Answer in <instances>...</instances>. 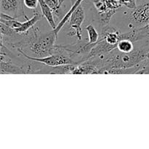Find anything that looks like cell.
Masks as SVG:
<instances>
[{"label": "cell", "instance_id": "cell-7", "mask_svg": "<svg viewBox=\"0 0 149 149\" xmlns=\"http://www.w3.org/2000/svg\"><path fill=\"white\" fill-rule=\"evenodd\" d=\"M42 19V15H41L40 13L39 12H35V13L33 14V17L30 19H27V20L25 22H23L21 24V26H20L17 29H15V31L20 34H23V33H26V32L29 31L32 27H33L35 24L37 23L38 21Z\"/></svg>", "mask_w": 149, "mask_h": 149}, {"label": "cell", "instance_id": "cell-11", "mask_svg": "<svg viewBox=\"0 0 149 149\" xmlns=\"http://www.w3.org/2000/svg\"><path fill=\"white\" fill-rule=\"evenodd\" d=\"M23 4L29 10H35L39 4V0H23Z\"/></svg>", "mask_w": 149, "mask_h": 149}, {"label": "cell", "instance_id": "cell-8", "mask_svg": "<svg viewBox=\"0 0 149 149\" xmlns=\"http://www.w3.org/2000/svg\"><path fill=\"white\" fill-rule=\"evenodd\" d=\"M85 30L87 31L88 35V42L85 45H91L97 43L100 39H99V33L95 27L93 25L89 24L85 27Z\"/></svg>", "mask_w": 149, "mask_h": 149}, {"label": "cell", "instance_id": "cell-5", "mask_svg": "<svg viewBox=\"0 0 149 149\" xmlns=\"http://www.w3.org/2000/svg\"><path fill=\"white\" fill-rule=\"evenodd\" d=\"M83 1H84V0H76V1L74 2V4H72V6H71V8H70V10H68V11L67 12L65 15H64L63 17H62V19L60 20V22L58 23V24L57 25V27L53 30V31L55 32V33L56 34V36H58V33L60 32V31L63 29V27L65 26V23L68 21V20H69L70 17H71V15H73V13L76 11V10H77V9L79 7V6L81 5V3L83 2Z\"/></svg>", "mask_w": 149, "mask_h": 149}, {"label": "cell", "instance_id": "cell-3", "mask_svg": "<svg viewBox=\"0 0 149 149\" xmlns=\"http://www.w3.org/2000/svg\"><path fill=\"white\" fill-rule=\"evenodd\" d=\"M0 9L1 13L8 14L15 18L23 15L25 18L28 19L24 13L23 0H0Z\"/></svg>", "mask_w": 149, "mask_h": 149}, {"label": "cell", "instance_id": "cell-1", "mask_svg": "<svg viewBox=\"0 0 149 149\" xmlns=\"http://www.w3.org/2000/svg\"><path fill=\"white\" fill-rule=\"evenodd\" d=\"M132 29L141 28L149 24V0H144L132 10L129 16Z\"/></svg>", "mask_w": 149, "mask_h": 149}, {"label": "cell", "instance_id": "cell-4", "mask_svg": "<svg viewBox=\"0 0 149 149\" xmlns=\"http://www.w3.org/2000/svg\"><path fill=\"white\" fill-rule=\"evenodd\" d=\"M0 68L1 74H26V71L21 65H17L12 58L5 55H0Z\"/></svg>", "mask_w": 149, "mask_h": 149}, {"label": "cell", "instance_id": "cell-13", "mask_svg": "<svg viewBox=\"0 0 149 149\" xmlns=\"http://www.w3.org/2000/svg\"><path fill=\"white\" fill-rule=\"evenodd\" d=\"M58 1H59V4H60V6H62V4H63V1H64V0H58Z\"/></svg>", "mask_w": 149, "mask_h": 149}, {"label": "cell", "instance_id": "cell-10", "mask_svg": "<svg viewBox=\"0 0 149 149\" xmlns=\"http://www.w3.org/2000/svg\"><path fill=\"white\" fill-rule=\"evenodd\" d=\"M47 2V4L49 5V7H50L51 10L53 11V13L55 14L61 15V6L59 4V1L58 0H45Z\"/></svg>", "mask_w": 149, "mask_h": 149}, {"label": "cell", "instance_id": "cell-2", "mask_svg": "<svg viewBox=\"0 0 149 149\" xmlns=\"http://www.w3.org/2000/svg\"><path fill=\"white\" fill-rule=\"evenodd\" d=\"M85 18V11L82 5L79 6L76 11L73 13L71 17L68 20V29L69 31L67 32V34L69 36H76L77 38V42H79L82 40V29L81 25Z\"/></svg>", "mask_w": 149, "mask_h": 149}, {"label": "cell", "instance_id": "cell-9", "mask_svg": "<svg viewBox=\"0 0 149 149\" xmlns=\"http://www.w3.org/2000/svg\"><path fill=\"white\" fill-rule=\"evenodd\" d=\"M116 49L124 53H129L132 52L134 50L133 42L130 39H122L117 44Z\"/></svg>", "mask_w": 149, "mask_h": 149}, {"label": "cell", "instance_id": "cell-12", "mask_svg": "<svg viewBox=\"0 0 149 149\" xmlns=\"http://www.w3.org/2000/svg\"><path fill=\"white\" fill-rule=\"evenodd\" d=\"M144 1V0H136V5H137V4H140V3H141L142 1Z\"/></svg>", "mask_w": 149, "mask_h": 149}, {"label": "cell", "instance_id": "cell-6", "mask_svg": "<svg viewBox=\"0 0 149 149\" xmlns=\"http://www.w3.org/2000/svg\"><path fill=\"white\" fill-rule=\"evenodd\" d=\"M39 4L42 15L45 17V19L47 20V23H49L50 27L52 28V30H54L57 27V25L55 23V19H54L53 11L51 10L49 5L47 4L45 0H39Z\"/></svg>", "mask_w": 149, "mask_h": 149}]
</instances>
